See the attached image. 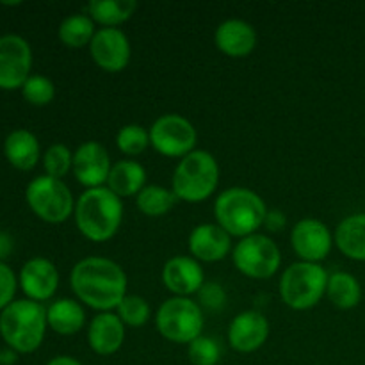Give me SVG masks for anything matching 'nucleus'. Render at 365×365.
Masks as SVG:
<instances>
[{
	"mask_svg": "<svg viewBox=\"0 0 365 365\" xmlns=\"http://www.w3.org/2000/svg\"><path fill=\"white\" fill-rule=\"evenodd\" d=\"M127 273L107 257H86L78 260L70 273V285L75 298L96 312H113L127 292Z\"/></svg>",
	"mask_w": 365,
	"mask_h": 365,
	"instance_id": "f257e3e1",
	"label": "nucleus"
},
{
	"mask_svg": "<svg viewBox=\"0 0 365 365\" xmlns=\"http://www.w3.org/2000/svg\"><path fill=\"white\" fill-rule=\"evenodd\" d=\"M75 225L91 242L113 239L123 223V200L109 187L84 189L75 202Z\"/></svg>",
	"mask_w": 365,
	"mask_h": 365,
	"instance_id": "f03ea898",
	"label": "nucleus"
},
{
	"mask_svg": "<svg viewBox=\"0 0 365 365\" xmlns=\"http://www.w3.org/2000/svg\"><path fill=\"white\" fill-rule=\"evenodd\" d=\"M267 205L262 196L248 187H228L214 202L216 223L232 237H248L264 227Z\"/></svg>",
	"mask_w": 365,
	"mask_h": 365,
	"instance_id": "7ed1b4c3",
	"label": "nucleus"
},
{
	"mask_svg": "<svg viewBox=\"0 0 365 365\" xmlns=\"http://www.w3.org/2000/svg\"><path fill=\"white\" fill-rule=\"evenodd\" d=\"M46 328V309L32 299H14L0 314V335L18 355L34 353L43 344Z\"/></svg>",
	"mask_w": 365,
	"mask_h": 365,
	"instance_id": "20e7f679",
	"label": "nucleus"
},
{
	"mask_svg": "<svg viewBox=\"0 0 365 365\" xmlns=\"http://www.w3.org/2000/svg\"><path fill=\"white\" fill-rule=\"evenodd\" d=\"M220 184V164L207 150H195L178 160L171 175V191L178 202L202 203L214 195Z\"/></svg>",
	"mask_w": 365,
	"mask_h": 365,
	"instance_id": "39448f33",
	"label": "nucleus"
},
{
	"mask_svg": "<svg viewBox=\"0 0 365 365\" xmlns=\"http://www.w3.org/2000/svg\"><path fill=\"white\" fill-rule=\"evenodd\" d=\"M328 277L330 274L321 264L303 260L291 264L282 273L278 284L282 302L292 310L312 309L327 296Z\"/></svg>",
	"mask_w": 365,
	"mask_h": 365,
	"instance_id": "423d86ee",
	"label": "nucleus"
},
{
	"mask_svg": "<svg viewBox=\"0 0 365 365\" xmlns=\"http://www.w3.org/2000/svg\"><path fill=\"white\" fill-rule=\"evenodd\" d=\"M205 317L198 302L191 298L171 296L157 309L155 328L166 341L173 344H191L203 335Z\"/></svg>",
	"mask_w": 365,
	"mask_h": 365,
	"instance_id": "0eeeda50",
	"label": "nucleus"
},
{
	"mask_svg": "<svg viewBox=\"0 0 365 365\" xmlns=\"http://www.w3.org/2000/svg\"><path fill=\"white\" fill-rule=\"evenodd\" d=\"M25 200L32 212L46 223H64L73 216L75 202L70 187L59 178L41 175L29 182L25 189Z\"/></svg>",
	"mask_w": 365,
	"mask_h": 365,
	"instance_id": "6e6552de",
	"label": "nucleus"
},
{
	"mask_svg": "<svg viewBox=\"0 0 365 365\" xmlns=\"http://www.w3.org/2000/svg\"><path fill=\"white\" fill-rule=\"evenodd\" d=\"M235 269L253 280H267L280 271L282 253L277 242L264 234L239 239L232 250Z\"/></svg>",
	"mask_w": 365,
	"mask_h": 365,
	"instance_id": "1a4fd4ad",
	"label": "nucleus"
},
{
	"mask_svg": "<svg viewBox=\"0 0 365 365\" xmlns=\"http://www.w3.org/2000/svg\"><path fill=\"white\" fill-rule=\"evenodd\" d=\"M150 146L171 159H184L196 150L198 132L187 118L177 113L163 114L150 127Z\"/></svg>",
	"mask_w": 365,
	"mask_h": 365,
	"instance_id": "9d476101",
	"label": "nucleus"
},
{
	"mask_svg": "<svg viewBox=\"0 0 365 365\" xmlns=\"http://www.w3.org/2000/svg\"><path fill=\"white\" fill-rule=\"evenodd\" d=\"M32 68V50L18 34L0 36V89H21Z\"/></svg>",
	"mask_w": 365,
	"mask_h": 365,
	"instance_id": "9b49d317",
	"label": "nucleus"
},
{
	"mask_svg": "<svg viewBox=\"0 0 365 365\" xmlns=\"http://www.w3.org/2000/svg\"><path fill=\"white\" fill-rule=\"evenodd\" d=\"M89 56L93 63L107 73L123 71L132 57L130 39L120 27H102L96 31L89 45Z\"/></svg>",
	"mask_w": 365,
	"mask_h": 365,
	"instance_id": "f8f14e48",
	"label": "nucleus"
},
{
	"mask_svg": "<svg viewBox=\"0 0 365 365\" xmlns=\"http://www.w3.org/2000/svg\"><path fill=\"white\" fill-rule=\"evenodd\" d=\"M334 242L330 228L314 217H303L291 230V246L303 262L321 264L330 255Z\"/></svg>",
	"mask_w": 365,
	"mask_h": 365,
	"instance_id": "ddd939ff",
	"label": "nucleus"
},
{
	"mask_svg": "<svg viewBox=\"0 0 365 365\" xmlns=\"http://www.w3.org/2000/svg\"><path fill=\"white\" fill-rule=\"evenodd\" d=\"M110 163L109 152L106 146L98 141H86L77 146L73 152V173L75 180L86 189H95L103 187L109 178Z\"/></svg>",
	"mask_w": 365,
	"mask_h": 365,
	"instance_id": "4468645a",
	"label": "nucleus"
},
{
	"mask_svg": "<svg viewBox=\"0 0 365 365\" xmlns=\"http://www.w3.org/2000/svg\"><path fill=\"white\" fill-rule=\"evenodd\" d=\"M269 321L259 310H245L230 321L228 344L237 353H255L269 337Z\"/></svg>",
	"mask_w": 365,
	"mask_h": 365,
	"instance_id": "2eb2a0df",
	"label": "nucleus"
},
{
	"mask_svg": "<svg viewBox=\"0 0 365 365\" xmlns=\"http://www.w3.org/2000/svg\"><path fill=\"white\" fill-rule=\"evenodd\" d=\"M163 284L173 296L191 298L205 284L202 262L189 255H175L163 267Z\"/></svg>",
	"mask_w": 365,
	"mask_h": 365,
	"instance_id": "dca6fc26",
	"label": "nucleus"
},
{
	"mask_svg": "<svg viewBox=\"0 0 365 365\" xmlns=\"http://www.w3.org/2000/svg\"><path fill=\"white\" fill-rule=\"evenodd\" d=\"M20 287L27 299L43 303L56 294L59 287V271L52 260L34 257L20 271Z\"/></svg>",
	"mask_w": 365,
	"mask_h": 365,
	"instance_id": "f3484780",
	"label": "nucleus"
},
{
	"mask_svg": "<svg viewBox=\"0 0 365 365\" xmlns=\"http://www.w3.org/2000/svg\"><path fill=\"white\" fill-rule=\"evenodd\" d=\"M189 253L198 262H221L234 250L232 235L217 223L196 225L189 234Z\"/></svg>",
	"mask_w": 365,
	"mask_h": 365,
	"instance_id": "a211bd4d",
	"label": "nucleus"
},
{
	"mask_svg": "<svg viewBox=\"0 0 365 365\" xmlns=\"http://www.w3.org/2000/svg\"><path fill=\"white\" fill-rule=\"evenodd\" d=\"M125 334L127 327L116 312H98L88 327V344L96 355L110 356L121 349Z\"/></svg>",
	"mask_w": 365,
	"mask_h": 365,
	"instance_id": "6ab92c4d",
	"label": "nucleus"
},
{
	"mask_svg": "<svg viewBox=\"0 0 365 365\" xmlns=\"http://www.w3.org/2000/svg\"><path fill=\"white\" fill-rule=\"evenodd\" d=\"M214 43L217 50L228 57H246L255 50L257 31L252 24L241 18H230L217 25L214 32Z\"/></svg>",
	"mask_w": 365,
	"mask_h": 365,
	"instance_id": "aec40b11",
	"label": "nucleus"
},
{
	"mask_svg": "<svg viewBox=\"0 0 365 365\" xmlns=\"http://www.w3.org/2000/svg\"><path fill=\"white\" fill-rule=\"evenodd\" d=\"M146 180H148V175L141 163L134 159H121L110 168L106 187H109L121 200L130 198V196L135 198L146 185Z\"/></svg>",
	"mask_w": 365,
	"mask_h": 365,
	"instance_id": "412c9836",
	"label": "nucleus"
},
{
	"mask_svg": "<svg viewBox=\"0 0 365 365\" xmlns=\"http://www.w3.org/2000/svg\"><path fill=\"white\" fill-rule=\"evenodd\" d=\"M4 153L11 166L20 171H29L39 163L41 148L38 138L31 130L18 128L11 132L4 141Z\"/></svg>",
	"mask_w": 365,
	"mask_h": 365,
	"instance_id": "4be33fe9",
	"label": "nucleus"
},
{
	"mask_svg": "<svg viewBox=\"0 0 365 365\" xmlns=\"http://www.w3.org/2000/svg\"><path fill=\"white\" fill-rule=\"evenodd\" d=\"M46 323L59 335H75L86 327V310L78 299L61 298L46 309Z\"/></svg>",
	"mask_w": 365,
	"mask_h": 365,
	"instance_id": "5701e85b",
	"label": "nucleus"
},
{
	"mask_svg": "<svg viewBox=\"0 0 365 365\" xmlns=\"http://www.w3.org/2000/svg\"><path fill=\"white\" fill-rule=\"evenodd\" d=\"M334 241L348 259L365 262V214H353L337 225Z\"/></svg>",
	"mask_w": 365,
	"mask_h": 365,
	"instance_id": "b1692460",
	"label": "nucleus"
},
{
	"mask_svg": "<svg viewBox=\"0 0 365 365\" xmlns=\"http://www.w3.org/2000/svg\"><path fill=\"white\" fill-rule=\"evenodd\" d=\"M138 9L135 0H91L86 6V14L102 27H120Z\"/></svg>",
	"mask_w": 365,
	"mask_h": 365,
	"instance_id": "393cba45",
	"label": "nucleus"
},
{
	"mask_svg": "<svg viewBox=\"0 0 365 365\" xmlns=\"http://www.w3.org/2000/svg\"><path fill=\"white\" fill-rule=\"evenodd\" d=\"M95 25L96 24L89 14L73 13L61 21L57 36H59L61 43L68 48H84V46L91 45L93 38L98 31Z\"/></svg>",
	"mask_w": 365,
	"mask_h": 365,
	"instance_id": "a878e982",
	"label": "nucleus"
},
{
	"mask_svg": "<svg viewBox=\"0 0 365 365\" xmlns=\"http://www.w3.org/2000/svg\"><path fill=\"white\" fill-rule=\"evenodd\" d=\"M327 298L330 299L331 305L341 310L355 309L362 299V287L360 282L353 274L346 271H337L328 277L327 285Z\"/></svg>",
	"mask_w": 365,
	"mask_h": 365,
	"instance_id": "bb28decb",
	"label": "nucleus"
},
{
	"mask_svg": "<svg viewBox=\"0 0 365 365\" xmlns=\"http://www.w3.org/2000/svg\"><path fill=\"white\" fill-rule=\"evenodd\" d=\"M178 198L171 189L160 184H146L135 196V207L146 217H163L175 207Z\"/></svg>",
	"mask_w": 365,
	"mask_h": 365,
	"instance_id": "cd10ccee",
	"label": "nucleus"
},
{
	"mask_svg": "<svg viewBox=\"0 0 365 365\" xmlns=\"http://www.w3.org/2000/svg\"><path fill=\"white\" fill-rule=\"evenodd\" d=\"M116 314L125 327L141 328L150 321L152 309H150V303L143 296L127 294L121 299L120 305L116 307Z\"/></svg>",
	"mask_w": 365,
	"mask_h": 365,
	"instance_id": "c85d7f7f",
	"label": "nucleus"
},
{
	"mask_svg": "<svg viewBox=\"0 0 365 365\" xmlns=\"http://www.w3.org/2000/svg\"><path fill=\"white\" fill-rule=\"evenodd\" d=\"M116 146L123 155H141L150 146V132L139 123H128L118 130Z\"/></svg>",
	"mask_w": 365,
	"mask_h": 365,
	"instance_id": "c756f323",
	"label": "nucleus"
},
{
	"mask_svg": "<svg viewBox=\"0 0 365 365\" xmlns=\"http://www.w3.org/2000/svg\"><path fill=\"white\" fill-rule=\"evenodd\" d=\"M45 175L63 180L73 168V152L64 143H53L43 153Z\"/></svg>",
	"mask_w": 365,
	"mask_h": 365,
	"instance_id": "7c9ffc66",
	"label": "nucleus"
},
{
	"mask_svg": "<svg viewBox=\"0 0 365 365\" xmlns=\"http://www.w3.org/2000/svg\"><path fill=\"white\" fill-rule=\"evenodd\" d=\"M187 356L192 365H217L221 360V346L217 339L200 335L187 344Z\"/></svg>",
	"mask_w": 365,
	"mask_h": 365,
	"instance_id": "2f4dec72",
	"label": "nucleus"
},
{
	"mask_svg": "<svg viewBox=\"0 0 365 365\" xmlns=\"http://www.w3.org/2000/svg\"><path fill=\"white\" fill-rule=\"evenodd\" d=\"M21 95L32 106H48L56 96V86L45 75H31L21 86Z\"/></svg>",
	"mask_w": 365,
	"mask_h": 365,
	"instance_id": "473e14b6",
	"label": "nucleus"
},
{
	"mask_svg": "<svg viewBox=\"0 0 365 365\" xmlns=\"http://www.w3.org/2000/svg\"><path fill=\"white\" fill-rule=\"evenodd\" d=\"M227 303V292L216 282H205L203 287L198 291V305L202 309L220 312Z\"/></svg>",
	"mask_w": 365,
	"mask_h": 365,
	"instance_id": "72a5a7b5",
	"label": "nucleus"
},
{
	"mask_svg": "<svg viewBox=\"0 0 365 365\" xmlns=\"http://www.w3.org/2000/svg\"><path fill=\"white\" fill-rule=\"evenodd\" d=\"M16 287V274L13 273V269L6 262L0 260V310H4L7 305H11L14 302Z\"/></svg>",
	"mask_w": 365,
	"mask_h": 365,
	"instance_id": "f704fd0d",
	"label": "nucleus"
},
{
	"mask_svg": "<svg viewBox=\"0 0 365 365\" xmlns=\"http://www.w3.org/2000/svg\"><path fill=\"white\" fill-rule=\"evenodd\" d=\"M285 223H287V220H285V216L282 210H278V209L267 210L266 221H264V227H266L267 230L280 232L282 228L285 227Z\"/></svg>",
	"mask_w": 365,
	"mask_h": 365,
	"instance_id": "c9c22d12",
	"label": "nucleus"
},
{
	"mask_svg": "<svg viewBox=\"0 0 365 365\" xmlns=\"http://www.w3.org/2000/svg\"><path fill=\"white\" fill-rule=\"evenodd\" d=\"M11 252H13V239L6 232H0V260L4 262V259L9 257Z\"/></svg>",
	"mask_w": 365,
	"mask_h": 365,
	"instance_id": "e433bc0d",
	"label": "nucleus"
},
{
	"mask_svg": "<svg viewBox=\"0 0 365 365\" xmlns=\"http://www.w3.org/2000/svg\"><path fill=\"white\" fill-rule=\"evenodd\" d=\"M16 360H18V353L14 351V349L7 348L0 351V365H13L16 364Z\"/></svg>",
	"mask_w": 365,
	"mask_h": 365,
	"instance_id": "4c0bfd02",
	"label": "nucleus"
},
{
	"mask_svg": "<svg viewBox=\"0 0 365 365\" xmlns=\"http://www.w3.org/2000/svg\"><path fill=\"white\" fill-rule=\"evenodd\" d=\"M46 365H82L78 362L77 359L73 356H68V355H59V356H53Z\"/></svg>",
	"mask_w": 365,
	"mask_h": 365,
	"instance_id": "58836bf2",
	"label": "nucleus"
}]
</instances>
